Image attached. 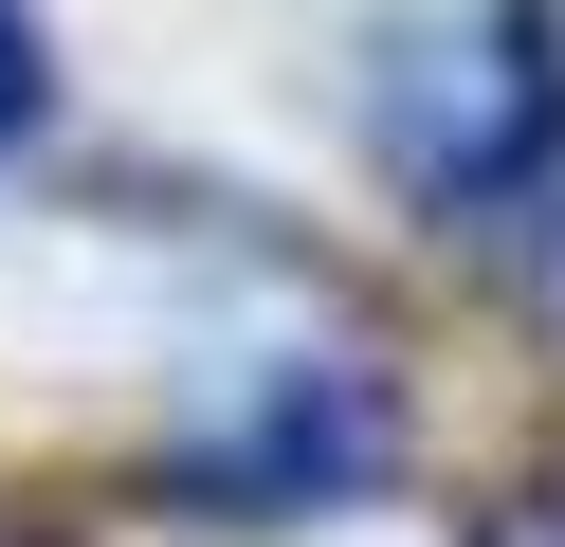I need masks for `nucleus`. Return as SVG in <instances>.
Segmentation results:
<instances>
[{"instance_id": "obj_3", "label": "nucleus", "mask_w": 565, "mask_h": 547, "mask_svg": "<svg viewBox=\"0 0 565 547\" xmlns=\"http://www.w3.org/2000/svg\"><path fill=\"white\" fill-rule=\"evenodd\" d=\"M38 109H55V36L38 0H0V146H38Z\"/></svg>"}, {"instance_id": "obj_5", "label": "nucleus", "mask_w": 565, "mask_h": 547, "mask_svg": "<svg viewBox=\"0 0 565 547\" xmlns=\"http://www.w3.org/2000/svg\"><path fill=\"white\" fill-rule=\"evenodd\" d=\"M529 311H547V328H565V201H547V219H529Z\"/></svg>"}, {"instance_id": "obj_4", "label": "nucleus", "mask_w": 565, "mask_h": 547, "mask_svg": "<svg viewBox=\"0 0 565 547\" xmlns=\"http://www.w3.org/2000/svg\"><path fill=\"white\" fill-rule=\"evenodd\" d=\"M475 547H565V474H529L511 511H475Z\"/></svg>"}, {"instance_id": "obj_1", "label": "nucleus", "mask_w": 565, "mask_h": 547, "mask_svg": "<svg viewBox=\"0 0 565 547\" xmlns=\"http://www.w3.org/2000/svg\"><path fill=\"white\" fill-rule=\"evenodd\" d=\"M365 146L419 219L492 238V219H547L565 182V0H419L365 55Z\"/></svg>"}, {"instance_id": "obj_2", "label": "nucleus", "mask_w": 565, "mask_h": 547, "mask_svg": "<svg viewBox=\"0 0 565 547\" xmlns=\"http://www.w3.org/2000/svg\"><path fill=\"white\" fill-rule=\"evenodd\" d=\"M383 474H402V383H383L365 347H256L164 438V493L220 511V529H292V511H347V493H383Z\"/></svg>"}]
</instances>
